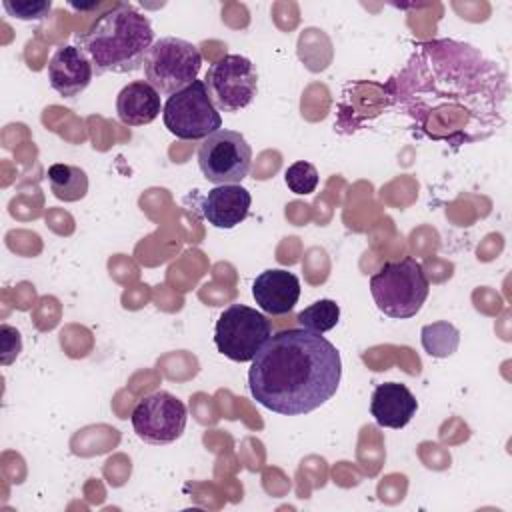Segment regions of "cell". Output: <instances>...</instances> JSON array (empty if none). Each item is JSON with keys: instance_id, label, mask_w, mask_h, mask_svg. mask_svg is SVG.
<instances>
[{"instance_id": "cell-1", "label": "cell", "mask_w": 512, "mask_h": 512, "mask_svg": "<svg viewBox=\"0 0 512 512\" xmlns=\"http://www.w3.org/2000/svg\"><path fill=\"white\" fill-rule=\"evenodd\" d=\"M388 90L422 134L452 146L486 140L506 124V72L464 42L418 44Z\"/></svg>"}, {"instance_id": "cell-2", "label": "cell", "mask_w": 512, "mask_h": 512, "mask_svg": "<svg viewBox=\"0 0 512 512\" xmlns=\"http://www.w3.org/2000/svg\"><path fill=\"white\" fill-rule=\"evenodd\" d=\"M342 360L336 346L306 328L282 330L260 348L248 370L252 398L284 416L308 414L338 390Z\"/></svg>"}, {"instance_id": "cell-3", "label": "cell", "mask_w": 512, "mask_h": 512, "mask_svg": "<svg viewBox=\"0 0 512 512\" xmlns=\"http://www.w3.org/2000/svg\"><path fill=\"white\" fill-rule=\"evenodd\" d=\"M78 48L90 60L94 74H128L144 66L154 44V30L146 14L132 4H116L104 12L86 34H78Z\"/></svg>"}, {"instance_id": "cell-4", "label": "cell", "mask_w": 512, "mask_h": 512, "mask_svg": "<svg viewBox=\"0 0 512 512\" xmlns=\"http://www.w3.org/2000/svg\"><path fill=\"white\" fill-rule=\"evenodd\" d=\"M430 292V282L424 266L412 258L384 262L370 276V294L380 312L390 318L404 320L420 312Z\"/></svg>"}, {"instance_id": "cell-5", "label": "cell", "mask_w": 512, "mask_h": 512, "mask_svg": "<svg viewBox=\"0 0 512 512\" xmlns=\"http://www.w3.org/2000/svg\"><path fill=\"white\" fill-rule=\"evenodd\" d=\"M202 66V54L196 44L166 36L152 44L144 60V76L160 94L172 96L190 86Z\"/></svg>"}, {"instance_id": "cell-6", "label": "cell", "mask_w": 512, "mask_h": 512, "mask_svg": "<svg viewBox=\"0 0 512 512\" xmlns=\"http://www.w3.org/2000/svg\"><path fill=\"white\" fill-rule=\"evenodd\" d=\"M270 336V320L246 304H230L222 310L214 328L218 352L234 362H252Z\"/></svg>"}, {"instance_id": "cell-7", "label": "cell", "mask_w": 512, "mask_h": 512, "mask_svg": "<svg viewBox=\"0 0 512 512\" xmlns=\"http://www.w3.org/2000/svg\"><path fill=\"white\" fill-rule=\"evenodd\" d=\"M162 120L180 140H204L222 128V116L208 96L204 80H194L184 90L168 96Z\"/></svg>"}, {"instance_id": "cell-8", "label": "cell", "mask_w": 512, "mask_h": 512, "mask_svg": "<svg viewBox=\"0 0 512 512\" xmlns=\"http://www.w3.org/2000/svg\"><path fill=\"white\" fill-rule=\"evenodd\" d=\"M198 166L216 186L240 184L252 166V148L240 132L216 130L198 146Z\"/></svg>"}, {"instance_id": "cell-9", "label": "cell", "mask_w": 512, "mask_h": 512, "mask_svg": "<svg viewBox=\"0 0 512 512\" xmlns=\"http://www.w3.org/2000/svg\"><path fill=\"white\" fill-rule=\"evenodd\" d=\"M206 90L218 112H240L258 90V72L250 58L224 54L206 72Z\"/></svg>"}, {"instance_id": "cell-10", "label": "cell", "mask_w": 512, "mask_h": 512, "mask_svg": "<svg viewBox=\"0 0 512 512\" xmlns=\"http://www.w3.org/2000/svg\"><path fill=\"white\" fill-rule=\"evenodd\" d=\"M186 404L166 390L152 392L138 400L130 414L136 436L148 444H170L178 440L186 428Z\"/></svg>"}, {"instance_id": "cell-11", "label": "cell", "mask_w": 512, "mask_h": 512, "mask_svg": "<svg viewBox=\"0 0 512 512\" xmlns=\"http://www.w3.org/2000/svg\"><path fill=\"white\" fill-rule=\"evenodd\" d=\"M94 68L78 46L58 48L48 62V82L64 98L80 96L92 82Z\"/></svg>"}, {"instance_id": "cell-12", "label": "cell", "mask_w": 512, "mask_h": 512, "mask_svg": "<svg viewBox=\"0 0 512 512\" xmlns=\"http://www.w3.org/2000/svg\"><path fill=\"white\" fill-rule=\"evenodd\" d=\"M252 296L264 312L282 316L296 306L300 298V280L284 268H270L254 278Z\"/></svg>"}, {"instance_id": "cell-13", "label": "cell", "mask_w": 512, "mask_h": 512, "mask_svg": "<svg viewBox=\"0 0 512 512\" xmlns=\"http://www.w3.org/2000/svg\"><path fill=\"white\" fill-rule=\"evenodd\" d=\"M252 204L250 192L240 184H222L212 190L202 200V214L214 228L230 230L246 220Z\"/></svg>"}, {"instance_id": "cell-14", "label": "cell", "mask_w": 512, "mask_h": 512, "mask_svg": "<svg viewBox=\"0 0 512 512\" xmlns=\"http://www.w3.org/2000/svg\"><path fill=\"white\" fill-rule=\"evenodd\" d=\"M418 410V400L400 382L378 384L370 398V414L382 428H404Z\"/></svg>"}, {"instance_id": "cell-15", "label": "cell", "mask_w": 512, "mask_h": 512, "mask_svg": "<svg viewBox=\"0 0 512 512\" xmlns=\"http://www.w3.org/2000/svg\"><path fill=\"white\" fill-rule=\"evenodd\" d=\"M160 108H164L160 104V92L146 80L126 84L116 96V114L126 126H144L154 122Z\"/></svg>"}, {"instance_id": "cell-16", "label": "cell", "mask_w": 512, "mask_h": 512, "mask_svg": "<svg viewBox=\"0 0 512 512\" xmlns=\"http://www.w3.org/2000/svg\"><path fill=\"white\" fill-rule=\"evenodd\" d=\"M52 194L62 202H78L88 192V174L74 164H52L46 170Z\"/></svg>"}, {"instance_id": "cell-17", "label": "cell", "mask_w": 512, "mask_h": 512, "mask_svg": "<svg viewBox=\"0 0 512 512\" xmlns=\"http://www.w3.org/2000/svg\"><path fill=\"white\" fill-rule=\"evenodd\" d=\"M460 344V332L450 322H434L422 328V346L434 358H448Z\"/></svg>"}, {"instance_id": "cell-18", "label": "cell", "mask_w": 512, "mask_h": 512, "mask_svg": "<svg viewBox=\"0 0 512 512\" xmlns=\"http://www.w3.org/2000/svg\"><path fill=\"white\" fill-rule=\"evenodd\" d=\"M296 320L302 328L324 334L338 324L340 306L330 298H322V300H316L314 304L306 306L302 312H298Z\"/></svg>"}, {"instance_id": "cell-19", "label": "cell", "mask_w": 512, "mask_h": 512, "mask_svg": "<svg viewBox=\"0 0 512 512\" xmlns=\"http://www.w3.org/2000/svg\"><path fill=\"white\" fill-rule=\"evenodd\" d=\"M284 182H286L290 192L306 196V194H312L318 188L320 176H318V170H316L314 164H310L306 160H298V162H294L286 168Z\"/></svg>"}, {"instance_id": "cell-20", "label": "cell", "mask_w": 512, "mask_h": 512, "mask_svg": "<svg viewBox=\"0 0 512 512\" xmlns=\"http://www.w3.org/2000/svg\"><path fill=\"white\" fill-rule=\"evenodd\" d=\"M50 8V0H4V10L18 20H42Z\"/></svg>"}, {"instance_id": "cell-21", "label": "cell", "mask_w": 512, "mask_h": 512, "mask_svg": "<svg viewBox=\"0 0 512 512\" xmlns=\"http://www.w3.org/2000/svg\"><path fill=\"white\" fill-rule=\"evenodd\" d=\"M0 350H2V356H0L2 366H8L22 352V336L10 324L0 326Z\"/></svg>"}]
</instances>
